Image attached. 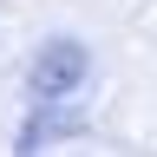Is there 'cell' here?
I'll return each mask as SVG.
<instances>
[{"label":"cell","mask_w":157,"mask_h":157,"mask_svg":"<svg viewBox=\"0 0 157 157\" xmlns=\"http://www.w3.org/2000/svg\"><path fill=\"white\" fill-rule=\"evenodd\" d=\"M78 72H85V52H78L72 39H59V46H46V52H39L33 85H39V92H66V85H78Z\"/></svg>","instance_id":"obj_1"}]
</instances>
